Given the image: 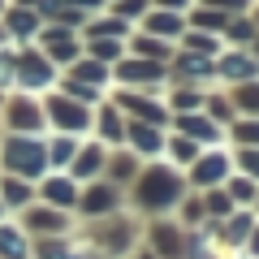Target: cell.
<instances>
[{"label": "cell", "instance_id": "cell-21", "mask_svg": "<svg viewBox=\"0 0 259 259\" xmlns=\"http://www.w3.org/2000/svg\"><path fill=\"white\" fill-rule=\"evenodd\" d=\"M207 212H229V194H207Z\"/></svg>", "mask_w": 259, "mask_h": 259}, {"label": "cell", "instance_id": "cell-25", "mask_svg": "<svg viewBox=\"0 0 259 259\" xmlns=\"http://www.w3.org/2000/svg\"><path fill=\"white\" fill-rule=\"evenodd\" d=\"M69 151H74V147H69V143H56V147H52V160H56V164H61V160H69Z\"/></svg>", "mask_w": 259, "mask_h": 259}, {"label": "cell", "instance_id": "cell-1", "mask_svg": "<svg viewBox=\"0 0 259 259\" xmlns=\"http://www.w3.org/2000/svg\"><path fill=\"white\" fill-rule=\"evenodd\" d=\"M177 177L168 173V168H147L143 173V182H139V203L143 207H168V203H177Z\"/></svg>", "mask_w": 259, "mask_h": 259}, {"label": "cell", "instance_id": "cell-23", "mask_svg": "<svg viewBox=\"0 0 259 259\" xmlns=\"http://www.w3.org/2000/svg\"><path fill=\"white\" fill-rule=\"evenodd\" d=\"M242 168L259 177V151H242Z\"/></svg>", "mask_w": 259, "mask_h": 259}, {"label": "cell", "instance_id": "cell-29", "mask_svg": "<svg viewBox=\"0 0 259 259\" xmlns=\"http://www.w3.org/2000/svg\"><path fill=\"white\" fill-rule=\"evenodd\" d=\"M78 5H95V0H78Z\"/></svg>", "mask_w": 259, "mask_h": 259}, {"label": "cell", "instance_id": "cell-10", "mask_svg": "<svg viewBox=\"0 0 259 259\" xmlns=\"http://www.w3.org/2000/svg\"><path fill=\"white\" fill-rule=\"evenodd\" d=\"M9 121H13V125H18V130H26V125H39V112L35 108H30V104H13V108H9Z\"/></svg>", "mask_w": 259, "mask_h": 259}, {"label": "cell", "instance_id": "cell-22", "mask_svg": "<svg viewBox=\"0 0 259 259\" xmlns=\"http://www.w3.org/2000/svg\"><path fill=\"white\" fill-rule=\"evenodd\" d=\"M238 139H242V143H259V121H250V125H242V130H238Z\"/></svg>", "mask_w": 259, "mask_h": 259}, {"label": "cell", "instance_id": "cell-28", "mask_svg": "<svg viewBox=\"0 0 259 259\" xmlns=\"http://www.w3.org/2000/svg\"><path fill=\"white\" fill-rule=\"evenodd\" d=\"M216 5H246V0H216Z\"/></svg>", "mask_w": 259, "mask_h": 259}, {"label": "cell", "instance_id": "cell-24", "mask_svg": "<svg viewBox=\"0 0 259 259\" xmlns=\"http://www.w3.org/2000/svg\"><path fill=\"white\" fill-rule=\"evenodd\" d=\"M13 30H18V35H26V30H30V18H26V13H13Z\"/></svg>", "mask_w": 259, "mask_h": 259}, {"label": "cell", "instance_id": "cell-7", "mask_svg": "<svg viewBox=\"0 0 259 259\" xmlns=\"http://www.w3.org/2000/svg\"><path fill=\"white\" fill-rule=\"evenodd\" d=\"M44 194H48V199H52L56 207H69V203H74V199H78V190H74V186H69V182H48V186H44Z\"/></svg>", "mask_w": 259, "mask_h": 259}, {"label": "cell", "instance_id": "cell-6", "mask_svg": "<svg viewBox=\"0 0 259 259\" xmlns=\"http://www.w3.org/2000/svg\"><path fill=\"white\" fill-rule=\"evenodd\" d=\"M52 112H56V121H61L65 130H82V125H87V117H82L78 108H69L65 100H52Z\"/></svg>", "mask_w": 259, "mask_h": 259}, {"label": "cell", "instance_id": "cell-30", "mask_svg": "<svg viewBox=\"0 0 259 259\" xmlns=\"http://www.w3.org/2000/svg\"><path fill=\"white\" fill-rule=\"evenodd\" d=\"M143 259H151V255H143Z\"/></svg>", "mask_w": 259, "mask_h": 259}, {"label": "cell", "instance_id": "cell-3", "mask_svg": "<svg viewBox=\"0 0 259 259\" xmlns=\"http://www.w3.org/2000/svg\"><path fill=\"white\" fill-rule=\"evenodd\" d=\"M0 255L5 259H26V242H22L18 229H9V225L0 229Z\"/></svg>", "mask_w": 259, "mask_h": 259}, {"label": "cell", "instance_id": "cell-4", "mask_svg": "<svg viewBox=\"0 0 259 259\" xmlns=\"http://www.w3.org/2000/svg\"><path fill=\"white\" fill-rule=\"evenodd\" d=\"M156 246H160V255H164V259H177V255H182V238H177V229L160 225V229H156Z\"/></svg>", "mask_w": 259, "mask_h": 259}, {"label": "cell", "instance_id": "cell-26", "mask_svg": "<svg viewBox=\"0 0 259 259\" xmlns=\"http://www.w3.org/2000/svg\"><path fill=\"white\" fill-rule=\"evenodd\" d=\"M173 156H194V147H190L186 139H177V143H173Z\"/></svg>", "mask_w": 259, "mask_h": 259}, {"label": "cell", "instance_id": "cell-11", "mask_svg": "<svg viewBox=\"0 0 259 259\" xmlns=\"http://www.w3.org/2000/svg\"><path fill=\"white\" fill-rule=\"evenodd\" d=\"M182 130L190 139H216V125H207V121H182Z\"/></svg>", "mask_w": 259, "mask_h": 259}, {"label": "cell", "instance_id": "cell-2", "mask_svg": "<svg viewBox=\"0 0 259 259\" xmlns=\"http://www.w3.org/2000/svg\"><path fill=\"white\" fill-rule=\"evenodd\" d=\"M5 164L18 168V173H39L44 168V147L26 143V139H9L5 143Z\"/></svg>", "mask_w": 259, "mask_h": 259}, {"label": "cell", "instance_id": "cell-16", "mask_svg": "<svg viewBox=\"0 0 259 259\" xmlns=\"http://www.w3.org/2000/svg\"><path fill=\"white\" fill-rule=\"evenodd\" d=\"M229 238H233V242H246V238H250V216H238V221L229 225Z\"/></svg>", "mask_w": 259, "mask_h": 259}, {"label": "cell", "instance_id": "cell-8", "mask_svg": "<svg viewBox=\"0 0 259 259\" xmlns=\"http://www.w3.org/2000/svg\"><path fill=\"white\" fill-rule=\"evenodd\" d=\"M112 203H117V194H112L108 186H95V190L87 194V212H112Z\"/></svg>", "mask_w": 259, "mask_h": 259}, {"label": "cell", "instance_id": "cell-15", "mask_svg": "<svg viewBox=\"0 0 259 259\" xmlns=\"http://www.w3.org/2000/svg\"><path fill=\"white\" fill-rule=\"evenodd\" d=\"M238 104H242V108H250V112H259V87H242Z\"/></svg>", "mask_w": 259, "mask_h": 259}, {"label": "cell", "instance_id": "cell-14", "mask_svg": "<svg viewBox=\"0 0 259 259\" xmlns=\"http://www.w3.org/2000/svg\"><path fill=\"white\" fill-rule=\"evenodd\" d=\"M30 225H35V229H61V216H52V212H30Z\"/></svg>", "mask_w": 259, "mask_h": 259}, {"label": "cell", "instance_id": "cell-27", "mask_svg": "<svg viewBox=\"0 0 259 259\" xmlns=\"http://www.w3.org/2000/svg\"><path fill=\"white\" fill-rule=\"evenodd\" d=\"M250 250L259 255V229H250Z\"/></svg>", "mask_w": 259, "mask_h": 259}, {"label": "cell", "instance_id": "cell-18", "mask_svg": "<svg viewBox=\"0 0 259 259\" xmlns=\"http://www.w3.org/2000/svg\"><path fill=\"white\" fill-rule=\"evenodd\" d=\"M233 199H238V203H250V199H255V186L250 182H233Z\"/></svg>", "mask_w": 259, "mask_h": 259}, {"label": "cell", "instance_id": "cell-13", "mask_svg": "<svg viewBox=\"0 0 259 259\" xmlns=\"http://www.w3.org/2000/svg\"><path fill=\"white\" fill-rule=\"evenodd\" d=\"M95 168H100V151H87V156L74 164V173H78V177H91Z\"/></svg>", "mask_w": 259, "mask_h": 259}, {"label": "cell", "instance_id": "cell-20", "mask_svg": "<svg viewBox=\"0 0 259 259\" xmlns=\"http://www.w3.org/2000/svg\"><path fill=\"white\" fill-rule=\"evenodd\" d=\"M5 194H9V203H26V186L18 182H5Z\"/></svg>", "mask_w": 259, "mask_h": 259}, {"label": "cell", "instance_id": "cell-19", "mask_svg": "<svg viewBox=\"0 0 259 259\" xmlns=\"http://www.w3.org/2000/svg\"><path fill=\"white\" fill-rule=\"evenodd\" d=\"M186 69H190V74H212V61H203V56H186Z\"/></svg>", "mask_w": 259, "mask_h": 259}, {"label": "cell", "instance_id": "cell-12", "mask_svg": "<svg viewBox=\"0 0 259 259\" xmlns=\"http://www.w3.org/2000/svg\"><path fill=\"white\" fill-rule=\"evenodd\" d=\"M134 147H143V151H156V147H160V139H156V134H151V130L134 125Z\"/></svg>", "mask_w": 259, "mask_h": 259}, {"label": "cell", "instance_id": "cell-5", "mask_svg": "<svg viewBox=\"0 0 259 259\" xmlns=\"http://www.w3.org/2000/svg\"><path fill=\"white\" fill-rule=\"evenodd\" d=\"M225 164H229V160H225V156H212V160H199V168H194V177H199V182H221V177H225Z\"/></svg>", "mask_w": 259, "mask_h": 259}, {"label": "cell", "instance_id": "cell-17", "mask_svg": "<svg viewBox=\"0 0 259 259\" xmlns=\"http://www.w3.org/2000/svg\"><path fill=\"white\" fill-rule=\"evenodd\" d=\"M151 30H160V35H173V30H182V22H177V18H164V13H160V18L151 22Z\"/></svg>", "mask_w": 259, "mask_h": 259}, {"label": "cell", "instance_id": "cell-9", "mask_svg": "<svg viewBox=\"0 0 259 259\" xmlns=\"http://www.w3.org/2000/svg\"><path fill=\"white\" fill-rule=\"evenodd\" d=\"M221 69H225L229 78H250V74H255V61H250V56H225Z\"/></svg>", "mask_w": 259, "mask_h": 259}]
</instances>
